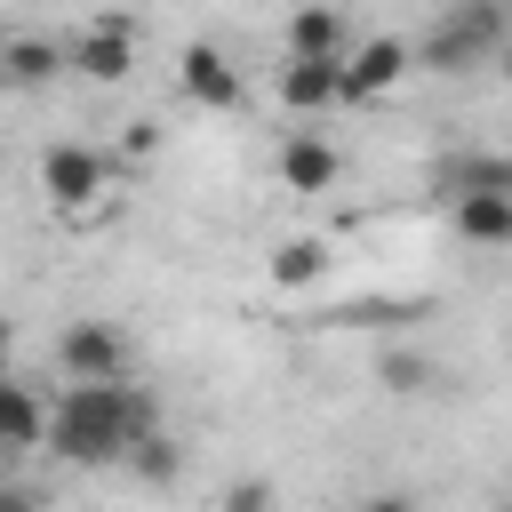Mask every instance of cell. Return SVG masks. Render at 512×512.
Instances as JSON below:
<instances>
[{
  "label": "cell",
  "instance_id": "6da1fadb",
  "mask_svg": "<svg viewBox=\"0 0 512 512\" xmlns=\"http://www.w3.org/2000/svg\"><path fill=\"white\" fill-rule=\"evenodd\" d=\"M152 432V400L112 376V384H64V400L48 408V448L64 464H128V448Z\"/></svg>",
  "mask_w": 512,
  "mask_h": 512
},
{
  "label": "cell",
  "instance_id": "7a4b0ae2",
  "mask_svg": "<svg viewBox=\"0 0 512 512\" xmlns=\"http://www.w3.org/2000/svg\"><path fill=\"white\" fill-rule=\"evenodd\" d=\"M512 48V8L504 0H448L432 16V32L416 40V64L424 72H480Z\"/></svg>",
  "mask_w": 512,
  "mask_h": 512
},
{
  "label": "cell",
  "instance_id": "3957f363",
  "mask_svg": "<svg viewBox=\"0 0 512 512\" xmlns=\"http://www.w3.org/2000/svg\"><path fill=\"white\" fill-rule=\"evenodd\" d=\"M40 192H48V208H96L112 192V160L96 144H48L40 152Z\"/></svg>",
  "mask_w": 512,
  "mask_h": 512
},
{
  "label": "cell",
  "instance_id": "277c9868",
  "mask_svg": "<svg viewBox=\"0 0 512 512\" xmlns=\"http://www.w3.org/2000/svg\"><path fill=\"white\" fill-rule=\"evenodd\" d=\"M56 368H64V384H112V376H128V336L112 320H64Z\"/></svg>",
  "mask_w": 512,
  "mask_h": 512
},
{
  "label": "cell",
  "instance_id": "5b68a950",
  "mask_svg": "<svg viewBox=\"0 0 512 512\" xmlns=\"http://www.w3.org/2000/svg\"><path fill=\"white\" fill-rule=\"evenodd\" d=\"M64 72H80V80H96V88H120V80L136 72V24H128V16H96V24L64 48Z\"/></svg>",
  "mask_w": 512,
  "mask_h": 512
},
{
  "label": "cell",
  "instance_id": "8992f818",
  "mask_svg": "<svg viewBox=\"0 0 512 512\" xmlns=\"http://www.w3.org/2000/svg\"><path fill=\"white\" fill-rule=\"evenodd\" d=\"M408 72H416V48L392 40V32H376V40L344 48V104H376V96H392Z\"/></svg>",
  "mask_w": 512,
  "mask_h": 512
},
{
  "label": "cell",
  "instance_id": "52a82bcc",
  "mask_svg": "<svg viewBox=\"0 0 512 512\" xmlns=\"http://www.w3.org/2000/svg\"><path fill=\"white\" fill-rule=\"evenodd\" d=\"M176 88L200 104V112H232L240 96H248V80H240V64L216 48V40H192L184 56H176Z\"/></svg>",
  "mask_w": 512,
  "mask_h": 512
},
{
  "label": "cell",
  "instance_id": "ba28073f",
  "mask_svg": "<svg viewBox=\"0 0 512 512\" xmlns=\"http://www.w3.org/2000/svg\"><path fill=\"white\" fill-rule=\"evenodd\" d=\"M280 104L296 120H320L344 104V56H288L280 64Z\"/></svg>",
  "mask_w": 512,
  "mask_h": 512
},
{
  "label": "cell",
  "instance_id": "9c48e42d",
  "mask_svg": "<svg viewBox=\"0 0 512 512\" xmlns=\"http://www.w3.org/2000/svg\"><path fill=\"white\" fill-rule=\"evenodd\" d=\"M336 176H344V152H336L320 128H296V136L280 144V184H288V192H328Z\"/></svg>",
  "mask_w": 512,
  "mask_h": 512
},
{
  "label": "cell",
  "instance_id": "30bf717a",
  "mask_svg": "<svg viewBox=\"0 0 512 512\" xmlns=\"http://www.w3.org/2000/svg\"><path fill=\"white\" fill-rule=\"evenodd\" d=\"M432 192L440 200H464V192H512V152H448L432 168Z\"/></svg>",
  "mask_w": 512,
  "mask_h": 512
},
{
  "label": "cell",
  "instance_id": "8fae6325",
  "mask_svg": "<svg viewBox=\"0 0 512 512\" xmlns=\"http://www.w3.org/2000/svg\"><path fill=\"white\" fill-rule=\"evenodd\" d=\"M448 224L464 248H512V192H464L448 200Z\"/></svg>",
  "mask_w": 512,
  "mask_h": 512
},
{
  "label": "cell",
  "instance_id": "7c38bea8",
  "mask_svg": "<svg viewBox=\"0 0 512 512\" xmlns=\"http://www.w3.org/2000/svg\"><path fill=\"white\" fill-rule=\"evenodd\" d=\"M288 56H344V16L328 0H304L288 16Z\"/></svg>",
  "mask_w": 512,
  "mask_h": 512
},
{
  "label": "cell",
  "instance_id": "4fadbf2b",
  "mask_svg": "<svg viewBox=\"0 0 512 512\" xmlns=\"http://www.w3.org/2000/svg\"><path fill=\"white\" fill-rule=\"evenodd\" d=\"M328 280V240H312V232H296V240H280L272 248V288H320Z\"/></svg>",
  "mask_w": 512,
  "mask_h": 512
},
{
  "label": "cell",
  "instance_id": "5bb4252c",
  "mask_svg": "<svg viewBox=\"0 0 512 512\" xmlns=\"http://www.w3.org/2000/svg\"><path fill=\"white\" fill-rule=\"evenodd\" d=\"M48 440V408L32 400V384H0V448H40Z\"/></svg>",
  "mask_w": 512,
  "mask_h": 512
},
{
  "label": "cell",
  "instance_id": "9a60e30c",
  "mask_svg": "<svg viewBox=\"0 0 512 512\" xmlns=\"http://www.w3.org/2000/svg\"><path fill=\"white\" fill-rule=\"evenodd\" d=\"M56 72H64V48L56 40H8L0 48V80L8 88H48Z\"/></svg>",
  "mask_w": 512,
  "mask_h": 512
},
{
  "label": "cell",
  "instance_id": "2e32d148",
  "mask_svg": "<svg viewBox=\"0 0 512 512\" xmlns=\"http://www.w3.org/2000/svg\"><path fill=\"white\" fill-rule=\"evenodd\" d=\"M376 384H384V392H432V384H440V368H432L424 352L392 344V352H376Z\"/></svg>",
  "mask_w": 512,
  "mask_h": 512
},
{
  "label": "cell",
  "instance_id": "e0dca14e",
  "mask_svg": "<svg viewBox=\"0 0 512 512\" xmlns=\"http://www.w3.org/2000/svg\"><path fill=\"white\" fill-rule=\"evenodd\" d=\"M176 464H184V456H176V440H168L160 424H152V432L128 448V472H136L144 488H168V480H176Z\"/></svg>",
  "mask_w": 512,
  "mask_h": 512
},
{
  "label": "cell",
  "instance_id": "ac0fdd59",
  "mask_svg": "<svg viewBox=\"0 0 512 512\" xmlns=\"http://www.w3.org/2000/svg\"><path fill=\"white\" fill-rule=\"evenodd\" d=\"M216 512H272V480H256V472H240L224 496H216Z\"/></svg>",
  "mask_w": 512,
  "mask_h": 512
},
{
  "label": "cell",
  "instance_id": "d6986e66",
  "mask_svg": "<svg viewBox=\"0 0 512 512\" xmlns=\"http://www.w3.org/2000/svg\"><path fill=\"white\" fill-rule=\"evenodd\" d=\"M0 512H40V496L32 488H0Z\"/></svg>",
  "mask_w": 512,
  "mask_h": 512
},
{
  "label": "cell",
  "instance_id": "ffe728a7",
  "mask_svg": "<svg viewBox=\"0 0 512 512\" xmlns=\"http://www.w3.org/2000/svg\"><path fill=\"white\" fill-rule=\"evenodd\" d=\"M360 512H416V504H408V496H368Z\"/></svg>",
  "mask_w": 512,
  "mask_h": 512
},
{
  "label": "cell",
  "instance_id": "44dd1931",
  "mask_svg": "<svg viewBox=\"0 0 512 512\" xmlns=\"http://www.w3.org/2000/svg\"><path fill=\"white\" fill-rule=\"evenodd\" d=\"M8 344H16V328H8V312H0V360H8Z\"/></svg>",
  "mask_w": 512,
  "mask_h": 512
},
{
  "label": "cell",
  "instance_id": "7402d4cb",
  "mask_svg": "<svg viewBox=\"0 0 512 512\" xmlns=\"http://www.w3.org/2000/svg\"><path fill=\"white\" fill-rule=\"evenodd\" d=\"M496 64H504V72H512V48H504V56H496Z\"/></svg>",
  "mask_w": 512,
  "mask_h": 512
},
{
  "label": "cell",
  "instance_id": "603a6c76",
  "mask_svg": "<svg viewBox=\"0 0 512 512\" xmlns=\"http://www.w3.org/2000/svg\"><path fill=\"white\" fill-rule=\"evenodd\" d=\"M496 512H512V496H504V504H496Z\"/></svg>",
  "mask_w": 512,
  "mask_h": 512
},
{
  "label": "cell",
  "instance_id": "cb8c5ba5",
  "mask_svg": "<svg viewBox=\"0 0 512 512\" xmlns=\"http://www.w3.org/2000/svg\"><path fill=\"white\" fill-rule=\"evenodd\" d=\"M0 384H8V360H0Z\"/></svg>",
  "mask_w": 512,
  "mask_h": 512
}]
</instances>
